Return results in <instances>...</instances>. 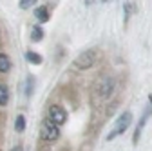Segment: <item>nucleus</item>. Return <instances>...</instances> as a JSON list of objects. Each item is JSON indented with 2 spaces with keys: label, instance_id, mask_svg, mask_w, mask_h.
<instances>
[{
  "label": "nucleus",
  "instance_id": "nucleus-15",
  "mask_svg": "<svg viewBox=\"0 0 152 151\" xmlns=\"http://www.w3.org/2000/svg\"><path fill=\"white\" fill-rule=\"evenodd\" d=\"M13 151H22V147H18V146H16V147H13Z\"/></svg>",
  "mask_w": 152,
  "mask_h": 151
},
{
  "label": "nucleus",
  "instance_id": "nucleus-2",
  "mask_svg": "<svg viewBox=\"0 0 152 151\" xmlns=\"http://www.w3.org/2000/svg\"><path fill=\"white\" fill-rule=\"evenodd\" d=\"M96 58H98V53L94 49H87V51H83L82 55H78L74 58V66L80 67V69H89V67L94 66Z\"/></svg>",
  "mask_w": 152,
  "mask_h": 151
},
{
  "label": "nucleus",
  "instance_id": "nucleus-14",
  "mask_svg": "<svg viewBox=\"0 0 152 151\" xmlns=\"http://www.w3.org/2000/svg\"><path fill=\"white\" fill-rule=\"evenodd\" d=\"M34 4V0H22V2H20V7L22 9H27V7H31Z\"/></svg>",
  "mask_w": 152,
  "mask_h": 151
},
{
  "label": "nucleus",
  "instance_id": "nucleus-9",
  "mask_svg": "<svg viewBox=\"0 0 152 151\" xmlns=\"http://www.w3.org/2000/svg\"><path fill=\"white\" fill-rule=\"evenodd\" d=\"M7 100H9V89L4 84H0V106H6Z\"/></svg>",
  "mask_w": 152,
  "mask_h": 151
},
{
  "label": "nucleus",
  "instance_id": "nucleus-4",
  "mask_svg": "<svg viewBox=\"0 0 152 151\" xmlns=\"http://www.w3.org/2000/svg\"><path fill=\"white\" fill-rule=\"evenodd\" d=\"M40 135H42L44 140H47V142H54V140H58V137H60V129H58V126H54V124L47 118V120L42 122Z\"/></svg>",
  "mask_w": 152,
  "mask_h": 151
},
{
  "label": "nucleus",
  "instance_id": "nucleus-1",
  "mask_svg": "<svg viewBox=\"0 0 152 151\" xmlns=\"http://www.w3.org/2000/svg\"><path fill=\"white\" fill-rule=\"evenodd\" d=\"M130 124H132V113H130V111H123L121 115L118 117V120H116V124H114L112 131L107 135V140H112V138H116L118 135L125 133L127 127H129Z\"/></svg>",
  "mask_w": 152,
  "mask_h": 151
},
{
  "label": "nucleus",
  "instance_id": "nucleus-10",
  "mask_svg": "<svg viewBox=\"0 0 152 151\" xmlns=\"http://www.w3.org/2000/svg\"><path fill=\"white\" fill-rule=\"evenodd\" d=\"M147 118H148V113H145L143 118H141V122H140V126L136 127V133H134V144L138 142V138H140V135H141V131H143V127H145V124H147Z\"/></svg>",
  "mask_w": 152,
  "mask_h": 151
},
{
  "label": "nucleus",
  "instance_id": "nucleus-5",
  "mask_svg": "<svg viewBox=\"0 0 152 151\" xmlns=\"http://www.w3.org/2000/svg\"><path fill=\"white\" fill-rule=\"evenodd\" d=\"M49 120L54 126H62L67 120V113L60 107V106H51L49 107Z\"/></svg>",
  "mask_w": 152,
  "mask_h": 151
},
{
  "label": "nucleus",
  "instance_id": "nucleus-13",
  "mask_svg": "<svg viewBox=\"0 0 152 151\" xmlns=\"http://www.w3.org/2000/svg\"><path fill=\"white\" fill-rule=\"evenodd\" d=\"M132 11H134V2H127V4H125V18H127Z\"/></svg>",
  "mask_w": 152,
  "mask_h": 151
},
{
  "label": "nucleus",
  "instance_id": "nucleus-12",
  "mask_svg": "<svg viewBox=\"0 0 152 151\" xmlns=\"http://www.w3.org/2000/svg\"><path fill=\"white\" fill-rule=\"evenodd\" d=\"M26 58H27L31 64H42V56L36 55V53H33V51H27V53H26Z\"/></svg>",
  "mask_w": 152,
  "mask_h": 151
},
{
  "label": "nucleus",
  "instance_id": "nucleus-6",
  "mask_svg": "<svg viewBox=\"0 0 152 151\" xmlns=\"http://www.w3.org/2000/svg\"><path fill=\"white\" fill-rule=\"evenodd\" d=\"M11 67V60H9V56L4 55V53H0V73H6L9 71Z\"/></svg>",
  "mask_w": 152,
  "mask_h": 151
},
{
  "label": "nucleus",
  "instance_id": "nucleus-3",
  "mask_svg": "<svg viewBox=\"0 0 152 151\" xmlns=\"http://www.w3.org/2000/svg\"><path fill=\"white\" fill-rule=\"evenodd\" d=\"M114 91V78L112 77H102L96 84V95L102 100H107Z\"/></svg>",
  "mask_w": 152,
  "mask_h": 151
},
{
  "label": "nucleus",
  "instance_id": "nucleus-7",
  "mask_svg": "<svg viewBox=\"0 0 152 151\" xmlns=\"http://www.w3.org/2000/svg\"><path fill=\"white\" fill-rule=\"evenodd\" d=\"M34 15H36V18L40 22H47L49 20V11H47V7H44V6H40L36 11H34Z\"/></svg>",
  "mask_w": 152,
  "mask_h": 151
},
{
  "label": "nucleus",
  "instance_id": "nucleus-8",
  "mask_svg": "<svg viewBox=\"0 0 152 151\" xmlns=\"http://www.w3.org/2000/svg\"><path fill=\"white\" fill-rule=\"evenodd\" d=\"M42 38H44V29L40 26H34L31 29V40L33 42H38V40H42Z\"/></svg>",
  "mask_w": 152,
  "mask_h": 151
},
{
  "label": "nucleus",
  "instance_id": "nucleus-16",
  "mask_svg": "<svg viewBox=\"0 0 152 151\" xmlns=\"http://www.w3.org/2000/svg\"><path fill=\"white\" fill-rule=\"evenodd\" d=\"M148 102H150V104H152V95H148Z\"/></svg>",
  "mask_w": 152,
  "mask_h": 151
},
{
  "label": "nucleus",
  "instance_id": "nucleus-11",
  "mask_svg": "<svg viewBox=\"0 0 152 151\" xmlns=\"http://www.w3.org/2000/svg\"><path fill=\"white\" fill-rule=\"evenodd\" d=\"M15 129H16V133H22V131L26 129V118L24 115H18L16 120H15Z\"/></svg>",
  "mask_w": 152,
  "mask_h": 151
}]
</instances>
